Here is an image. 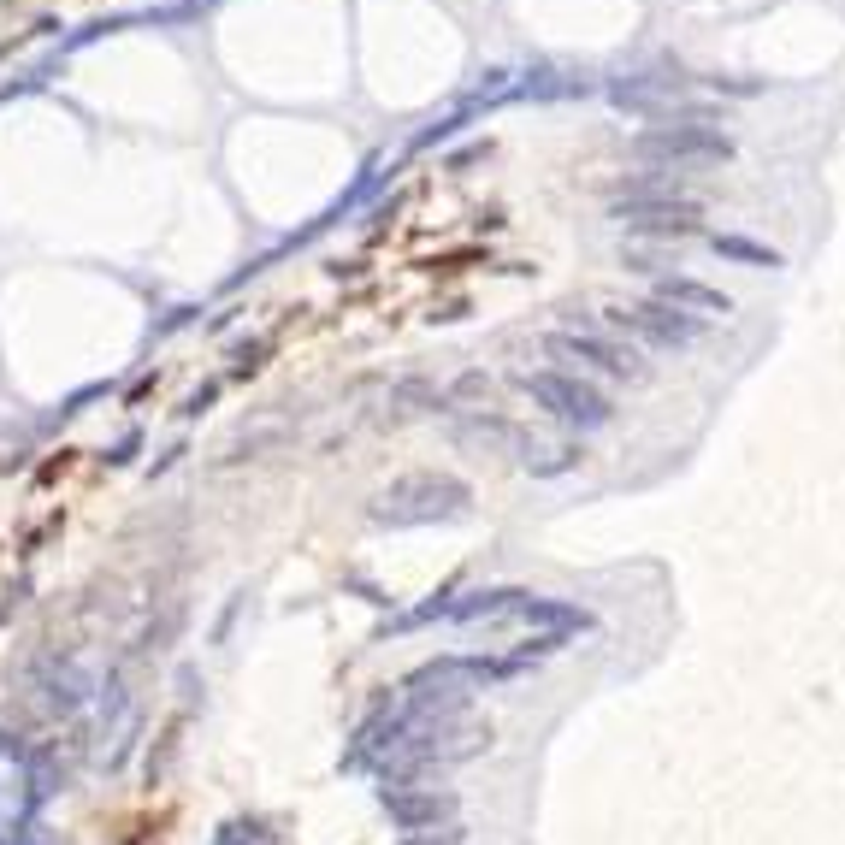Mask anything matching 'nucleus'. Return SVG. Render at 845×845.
I'll list each match as a JSON object with an SVG mask.
<instances>
[{"label": "nucleus", "mask_w": 845, "mask_h": 845, "mask_svg": "<svg viewBox=\"0 0 845 845\" xmlns=\"http://www.w3.org/2000/svg\"><path fill=\"white\" fill-rule=\"evenodd\" d=\"M520 390L550 414V420H562V426H574V432H597V426H609L615 420V402H609V390L580 379V373H562V367H544V373H520Z\"/></svg>", "instance_id": "f257e3e1"}, {"label": "nucleus", "mask_w": 845, "mask_h": 845, "mask_svg": "<svg viewBox=\"0 0 845 845\" xmlns=\"http://www.w3.org/2000/svg\"><path fill=\"white\" fill-rule=\"evenodd\" d=\"M467 515V485L450 473H408L390 491L373 497V520L385 526H414V520H450Z\"/></svg>", "instance_id": "f03ea898"}, {"label": "nucleus", "mask_w": 845, "mask_h": 845, "mask_svg": "<svg viewBox=\"0 0 845 845\" xmlns=\"http://www.w3.org/2000/svg\"><path fill=\"white\" fill-rule=\"evenodd\" d=\"M633 154L650 160V172L662 166H686V160H727L733 136L710 119H686V125H650L645 136H633Z\"/></svg>", "instance_id": "7ed1b4c3"}, {"label": "nucleus", "mask_w": 845, "mask_h": 845, "mask_svg": "<svg viewBox=\"0 0 845 845\" xmlns=\"http://www.w3.org/2000/svg\"><path fill=\"white\" fill-rule=\"evenodd\" d=\"M544 349H550L556 361H568V367L597 373V379H627V385L645 379V355H639L633 343L603 337V331H556V337H544Z\"/></svg>", "instance_id": "20e7f679"}, {"label": "nucleus", "mask_w": 845, "mask_h": 845, "mask_svg": "<svg viewBox=\"0 0 845 845\" xmlns=\"http://www.w3.org/2000/svg\"><path fill=\"white\" fill-rule=\"evenodd\" d=\"M603 325L609 331H627L639 343H656V349H692L704 337V320L698 314H680L668 302H621V308H603Z\"/></svg>", "instance_id": "39448f33"}, {"label": "nucleus", "mask_w": 845, "mask_h": 845, "mask_svg": "<svg viewBox=\"0 0 845 845\" xmlns=\"http://www.w3.org/2000/svg\"><path fill=\"white\" fill-rule=\"evenodd\" d=\"M615 219L639 237H698L704 231V207L686 201V195H627L615 201Z\"/></svg>", "instance_id": "423d86ee"}, {"label": "nucleus", "mask_w": 845, "mask_h": 845, "mask_svg": "<svg viewBox=\"0 0 845 845\" xmlns=\"http://www.w3.org/2000/svg\"><path fill=\"white\" fill-rule=\"evenodd\" d=\"M36 692H42V710L65 721V715H77L95 698V680H89L71 656H48V662L36 668Z\"/></svg>", "instance_id": "0eeeda50"}, {"label": "nucleus", "mask_w": 845, "mask_h": 845, "mask_svg": "<svg viewBox=\"0 0 845 845\" xmlns=\"http://www.w3.org/2000/svg\"><path fill=\"white\" fill-rule=\"evenodd\" d=\"M385 810H390V822H396V828L420 834V828H438L444 816H455V798H450V792H438V786H426V792L385 786Z\"/></svg>", "instance_id": "6e6552de"}, {"label": "nucleus", "mask_w": 845, "mask_h": 845, "mask_svg": "<svg viewBox=\"0 0 845 845\" xmlns=\"http://www.w3.org/2000/svg\"><path fill=\"white\" fill-rule=\"evenodd\" d=\"M656 302H668V308H680V314H698V320H710V314H727V308H733L715 284H698V278H686V272L656 278Z\"/></svg>", "instance_id": "1a4fd4ad"}, {"label": "nucleus", "mask_w": 845, "mask_h": 845, "mask_svg": "<svg viewBox=\"0 0 845 845\" xmlns=\"http://www.w3.org/2000/svg\"><path fill=\"white\" fill-rule=\"evenodd\" d=\"M715 243V255H727V260H745V266H780V255L775 249H763V243H751V237H710Z\"/></svg>", "instance_id": "9d476101"}, {"label": "nucleus", "mask_w": 845, "mask_h": 845, "mask_svg": "<svg viewBox=\"0 0 845 845\" xmlns=\"http://www.w3.org/2000/svg\"><path fill=\"white\" fill-rule=\"evenodd\" d=\"M213 845H278V840H272V828L260 816H237V822H225L213 834Z\"/></svg>", "instance_id": "9b49d317"}]
</instances>
